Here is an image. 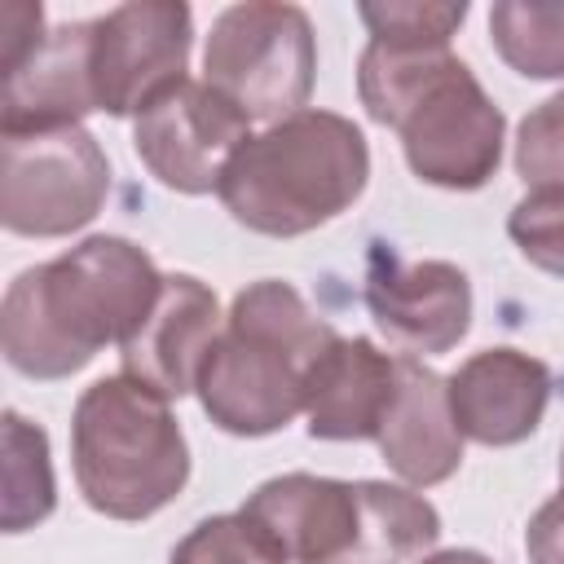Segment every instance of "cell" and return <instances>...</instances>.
Here are the masks:
<instances>
[{"label":"cell","instance_id":"obj_1","mask_svg":"<svg viewBox=\"0 0 564 564\" xmlns=\"http://www.w3.org/2000/svg\"><path fill=\"white\" fill-rule=\"evenodd\" d=\"M159 291L163 273L132 238L93 234L9 282L0 304L4 361L26 379H70L106 344H123Z\"/></svg>","mask_w":564,"mask_h":564},{"label":"cell","instance_id":"obj_2","mask_svg":"<svg viewBox=\"0 0 564 564\" xmlns=\"http://www.w3.org/2000/svg\"><path fill=\"white\" fill-rule=\"evenodd\" d=\"M357 97L375 123L401 137L410 172L427 185L480 189L502 163L507 119L449 44L366 40Z\"/></svg>","mask_w":564,"mask_h":564},{"label":"cell","instance_id":"obj_3","mask_svg":"<svg viewBox=\"0 0 564 564\" xmlns=\"http://www.w3.org/2000/svg\"><path fill=\"white\" fill-rule=\"evenodd\" d=\"M335 335L291 282L260 278L242 286L194 388L203 414L229 436L282 432L304 410L308 370Z\"/></svg>","mask_w":564,"mask_h":564},{"label":"cell","instance_id":"obj_4","mask_svg":"<svg viewBox=\"0 0 564 564\" xmlns=\"http://www.w3.org/2000/svg\"><path fill=\"white\" fill-rule=\"evenodd\" d=\"M370 181L361 128L335 110H300L247 137L220 176L225 212L264 238H300L348 212Z\"/></svg>","mask_w":564,"mask_h":564},{"label":"cell","instance_id":"obj_5","mask_svg":"<svg viewBox=\"0 0 564 564\" xmlns=\"http://www.w3.org/2000/svg\"><path fill=\"white\" fill-rule=\"evenodd\" d=\"M242 516L286 564H410L441 538V516L423 494L313 471L264 480L242 502Z\"/></svg>","mask_w":564,"mask_h":564},{"label":"cell","instance_id":"obj_6","mask_svg":"<svg viewBox=\"0 0 564 564\" xmlns=\"http://www.w3.org/2000/svg\"><path fill=\"white\" fill-rule=\"evenodd\" d=\"M70 467L84 502L110 520H150L189 480V445L167 397L106 375L70 414Z\"/></svg>","mask_w":564,"mask_h":564},{"label":"cell","instance_id":"obj_7","mask_svg":"<svg viewBox=\"0 0 564 564\" xmlns=\"http://www.w3.org/2000/svg\"><path fill=\"white\" fill-rule=\"evenodd\" d=\"M313 75L317 40L300 4L247 0L216 13L203 48V79L251 123H282L308 110Z\"/></svg>","mask_w":564,"mask_h":564},{"label":"cell","instance_id":"obj_8","mask_svg":"<svg viewBox=\"0 0 564 564\" xmlns=\"http://www.w3.org/2000/svg\"><path fill=\"white\" fill-rule=\"evenodd\" d=\"M0 225L18 238H66L97 220L110 159L84 123L0 128Z\"/></svg>","mask_w":564,"mask_h":564},{"label":"cell","instance_id":"obj_9","mask_svg":"<svg viewBox=\"0 0 564 564\" xmlns=\"http://www.w3.org/2000/svg\"><path fill=\"white\" fill-rule=\"evenodd\" d=\"M194 13L181 0H132L88 18V84L97 110L128 119L185 79Z\"/></svg>","mask_w":564,"mask_h":564},{"label":"cell","instance_id":"obj_10","mask_svg":"<svg viewBox=\"0 0 564 564\" xmlns=\"http://www.w3.org/2000/svg\"><path fill=\"white\" fill-rule=\"evenodd\" d=\"M251 137V119L225 101L207 79H181L150 101L132 123V150L150 176L176 194H212L238 145Z\"/></svg>","mask_w":564,"mask_h":564},{"label":"cell","instance_id":"obj_11","mask_svg":"<svg viewBox=\"0 0 564 564\" xmlns=\"http://www.w3.org/2000/svg\"><path fill=\"white\" fill-rule=\"evenodd\" d=\"M366 308L392 344L410 352H449L471 330V282L449 260L401 264L397 256L375 251Z\"/></svg>","mask_w":564,"mask_h":564},{"label":"cell","instance_id":"obj_12","mask_svg":"<svg viewBox=\"0 0 564 564\" xmlns=\"http://www.w3.org/2000/svg\"><path fill=\"white\" fill-rule=\"evenodd\" d=\"M220 326L225 317L207 282H198L194 273H163V291L150 317L119 344L123 375L167 401H181L185 392L198 388L203 361Z\"/></svg>","mask_w":564,"mask_h":564},{"label":"cell","instance_id":"obj_13","mask_svg":"<svg viewBox=\"0 0 564 564\" xmlns=\"http://www.w3.org/2000/svg\"><path fill=\"white\" fill-rule=\"evenodd\" d=\"M449 414L463 441L476 445H520L538 432L546 405H551V370L546 361L498 344L471 352L449 379H445Z\"/></svg>","mask_w":564,"mask_h":564},{"label":"cell","instance_id":"obj_14","mask_svg":"<svg viewBox=\"0 0 564 564\" xmlns=\"http://www.w3.org/2000/svg\"><path fill=\"white\" fill-rule=\"evenodd\" d=\"M397 397V352L366 335H335L304 383V414L313 441H379Z\"/></svg>","mask_w":564,"mask_h":564},{"label":"cell","instance_id":"obj_15","mask_svg":"<svg viewBox=\"0 0 564 564\" xmlns=\"http://www.w3.org/2000/svg\"><path fill=\"white\" fill-rule=\"evenodd\" d=\"M375 445L383 463L414 489L449 480L463 463V432L454 427L445 379L410 352H397V397Z\"/></svg>","mask_w":564,"mask_h":564},{"label":"cell","instance_id":"obj_16","mask_svg":"<svg viewBox=\"0 0 564 564\" xmlns=\"http://www.w3.org/2000/svg\"><path fill=\"white\" fill-rule=\"evenodd\" d=\"M88 84V22H66L40 40L31 57L4 70L0 128H57L93 115Z\"/></svg>","mask_w":564,"mask_h":564},{"label":"cell","instance_id":"obj_17","mask_svg":"<svg viewBox=\"0 0 564 564\" xmlns=\"http://www.w3.org/2000/svg\"><path fill=\"white\" fill-rule=\"evenodd\" d=\"M53 507H57V480H53L48 436L26 414L4 410V502H0V529L4 533H26L40 520H48Z\"/></svg>","mask_w":564,"mask_h":564},{"label":"cell","instance_id":"obj_18","mask_svg":"<svg viewBox=\"0 0 564 564\" xmlns=\"http://www.w3.org/2000/svg\"><path fill=\"white\" fill-rule=\"evenodd\" d=\"M489 40L516 75L564 79V4L498 0L489 9Z\"/></svg>","mask_w":564,"mask_h":564},{"label":"cell","instance_id":"obj_19","mask_svg":"<svg viewBox=\"0 0 564 564\" xmlns=\"http://www.w3.org/2000/svg\"><path fill=\"white\" fill-rule=\"evenodd\" d=\"M167 564H286V555L242 511H225L198 520L172 546Z\"/></svg>","mask_w":564,"mask_h":564},{"label":"cell","instance_id":"obj_20","mask_svg":"<svg viewBox=\"0 0 564 564\" xmlns=\"http://www.w3.org/2000/svg\"><path fill=\"white\" fill-rule=\"evenodd\" d=\"M516 172L529 189H564V88L520 119Z\"/></svg>","mask_w":564,"mask_h":564},{"label":"cell","instance_id":"obj_21","mask_svg":"<svg viewBox=\"0 0 564 564\" xmlns=\"http://www.w3.org/2000/svg\"><path fill=\"white\" fill-rule=\"evenodd\" d=\"M507 234L529 264L564 278V189H529L511 207Z\"/></svg>","mask_w":564,"mask_h":564},{"label":"cell","instance_id":"obj_22","mask_svg":"<svg viewBox=\"0 0 564 564\" xmlns=\"http://www.w3.org/2000/svg\"><path fill=\"white\" fill-rule=\"evenodd\" d=\"M357 18L375 40H432L449 44L454 31L467 18V4H436V0H383V4H357Z\"/></svg>","mask_w":564,"mask_h":564},{"label":"cell","instance_id":"obj_23","mask_svg":"<svg viewBox=\"0 0 564 564\" xmlns=\"http://www.w3.org/2000/svg\"><path fill=\"white\" fill-rule=\"evenodd\" d=\"M0 26H4V70H13L22 57H31L40 48L44 31V9L40 4H4L0 9Z\"/></svg>","mask_w":564,"mask_h":564},{"label":"cell","instance_id":"obj_24","mask_svg":"<svg viewBox=\"0 0 564 564\" xmlns=\"http://www.w3.org/2000/svg\"><path fill=\"white\" fill-rule=\"evenodd\" d=\"M529 564H564V494L542 502L524 529Z\"/></svg>","mask_w":564,"mask_h":564},{"label":"cell","instance_id":"obj_25","mask_svg":"<svg viewBox=\"0 0 564 564\" xmlns=\"http://www.w3.org/2000/svg\"><path fill=\"white\" fill-rule=\"evenodd\" d=\"M419 564H494L485 551H471V546H449V551H436V555H423Z\"/></svg>","mask_w":564,"mask_h":564},{"label":"cell","instance_id":"obj_26","mask_svg":"<svg viewBox=\"0 0 564 564\" xmlns=\"http://www.w3.org/2000/svg\"><path fill=\"white\" fill-rule=\"evenodd\" d=\"M560 494H564V449H560Z\"/></svg>","mask_w":564,"mask_h":564}]
</instances>
